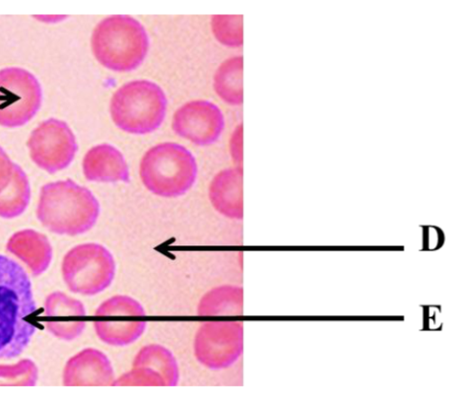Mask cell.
Masks as SVG:
<instances>
[{"instance_id": "4", "label": "cell", "mask_w": 462, "mask_h": 393, "mask_svg": "<svg viewBox=\"0 0 462 393\" xmlns=\"http://www.w3.org/2000/svg\"><path fill=\"white\" fill-rule=\"evenodd\" d=\"M139 173L142 183L152 194L162 198H178L192 188L198 167L189 150L169 142L146 152Z\"/></svg>"}, {"instance_id": "14", "label": "cell", "mask_w": 462, "mask_h": 393, "mask_svg": "<svg viewBox=\"0 0 462 393\" xmlns=\"http://www.w3.org/2000/svg\"><path fill=\"white\" fill-rule=\"evenodd\" d=\"M208 198L215 209L231 220L244 218V168L218 172L208 187Z\"/></svg>"}, {"instance_id": "21", "label": "cell", "mask_w": 462, "mask_h": 393, "mask_svg": "<svg viewBox=\"0 0 462 393\" xmlns=\"http://www.w3.org/2000/svg\"><path fill=\"white\" fill-rule=\"evenodd\" d=\"M39 370L34 361L30 359L20 360L14 365H0V386L37 385Z\"/></svg>"}, {"instance_id": "1", "label": "cell", "mask_w": 462, "mask_h": 393, "mask_svg": "<svg viewBox=\"0 0 462 393\" xmlns=\"http://www.w3.org/2000/svg\"><path fill=\"white\" fill-rule=\"evenodd\" d=\"M38 308L26 270L0 255V360L25 352L38 330Z\"/></svg>"}, {"instance_id": "8", "label": "cell", "mask_w": 462, "mask_h": 393, "mask_svg": "<svg viewBox=\"0 0 462 393\" xmlns=\"http://www.w3.org/2000/svg\"><path fill=\"white\" fill-rule=\"evenodd\" d=\"M42 88L34 75L23 69L0 70V126H24L40 111Z\"/></svg>"}, {"instance_id": "10", "label": "cell", "mask_w": 462, "mask_h": 393, "mask_svg": "<svg viewBox=\"0 0 462 393\" xmlns=\"http://www.w3.org/2000/svg\"><path fill=\"white\" fill-rule=\"evenodd\" d=\"M27 146L35 165L51 174L68 169L79 151L73 131L56 118L46 120L32 131Z\"/></svg>"}, {"instance_id": "12", "label": "cell", "mask_w": 462, "mask_h": 393, "mask_svg": "<svg viewBox=\"0 0 462 393\" xmlns=\"http://www.w3.org/2000/svg\"><path fill=\"white\" fill-rule=\"evenodd\" d=\"M43 308L47 330L59 340L73 342L84 333L86 309L81 301L56 291L46 298Z\"/></svg>"}, {"instance_id": "18", "label": "cell", "mask_w": 462, "mask_h": 393, "mask_svg": "<svg viewBox=\"0 0 462 393\" xmlns=\"http://www.w3.org/2000/svg\"><path fill=\"white\" fill-rule=\"evenodd\" d=\"M132 367H146L156 370L166 386H178L180 379V369L173 353L161 344H148L142 347L136 354Z\"/></svg>"}, {"instance_id": "13", "label": "cell", "mask_w": 462, "mask_h": 393, "mask_svg": "<svg viewBox=\"0 0 462 393\" xmlns=\"http://www.w3.org/2000/svg\"><path fill=\"white\" fill-rule=\"evenodd\" d=\"M116 373L111 360L95 348H86L71 357L63 370V385L114 386Z\"/></svg>"}, {"instance_id": "15", "label": "cell", "mask_w": 462, "mask_h": 393, "mask_svg": "<svg viewBox=\"0 0 462 393\" xmlns=\"http://www.w3.org/2000/svg\"><path fill=\"white\" fill-rule=\"evenodd\" d=\"M83 173L87 180L98 183L130 181L127 162L121 152L112 145L92 148L84 157Z\"/></svg>"}, {"instance_id": "16", "label": "cell", "mask_w": 462, "mask_h": 393, "mask_svg": "<svg viewBox=\"0 0 462 393\" xmlns=\"http://www.w3.org/2000/svg\"><path fill=\"white\" fill-rule=\"evenodd\" d=\"M6 250L28 267L32 275L40 277L50 268L53 251L46 235L25 229L10 237Z\"/></svg>"}, {"instance_id": "5", "label": "cell", "mask_w": 462, "mask_h": 393, "mask_svg": "<svg viewBox=\"0 0 462 393\" xmlns=\"http://www.w3.org/2000/svg\"><path fill=\"white\" fill-rule=\"evenodd\" d=\"M166 94L156 83L148 80L129 82L115 93L111 115L125 133L145 135L156 131L167 114Z\"/></svg>"}, {"instance_id": "19", "label": "cell", "mask_w": 462, "mask_h": 393, "mask_svg": "<svg viewBox=\"0 0 462 393\" xmlns=\"http://www.w3.org/2000/svg\"><path fill=\"white\" fill-rule=\"evenodd\" d=\"M215 91L222 100L234 106L244 104V58H231L218 68L214 80Z\"/></svg>"}, {"instance_id": "2", "label": "cell", "mask_w": 462, "mask_h": 393, "mask_svg": "<svg viewBox=\"0 0 462 393\" xmlns=\"http://www.w3.org/2000/svg\"><path fill=\"white\" fill-rule=\"evenodd\" d=\"M100 212L95 195L71 179L43 185L37 206L38 220L49 232L68 236L91 231Z\"/></svg>"}, {"instance_id": "7", "label": "cell", "mask_w": 462, "mask_h": 393, "mask_svg": "<svg viewBox=\"0 0 462 393\" xmlns=\"http://www.w3.org/2000/svg\"><path fill=\"white\" fill-rule=\"evenodd\" d=\"M145 308L128 295H116L103 302L95 313L94 329L100 341L114 347L136 343L145 334Z\"/></svg>"}, {"instance_id": "23", "label": "cell", "mask_w": 462, "mask_h": 393, "mask_svg": "<svg viewBox=\"0 0 462 393\" xmlns=\"http://www.w3.org/2000/svg\"><path fill=\"white\" fill-rule=\"evenodd\" d=\"M114 386H166L162 376L150 368L134 367L129 372L116 379Z\"/></svg>"}, {"instance_id": "17", "label": "cell", "mask_w": 462, "mask_h": 393, "mask_svg": "<svg viewBox=\"0 0 462 393\" xmlns=\"http://www.w3.org/2000/svg\"><path fill=\"white\" fill-rule=\"evenodd\" d=\"M244 314V288L217 287L205 293L197 306L200 316H237Z\"/></svg>"}, {"instance_id": "9", "label": "cell", "mask_w": 462, "mask_h": 393, "mask_svg": "<svg viewBox=\"0 0 462 393\" xmlns=\"http://www.w3.org/2000/svg\"><path fill=\"white\" fill-rule=\"evenodd\" d=\"M244 324L237 321H213L198 329L193 343L198 362L212 370L235 365L244 353Z\"/></svg>"}, {"instance_id": "3", "label": "cell", "mask_w": 462, "mask_h": 393, "mask_svg": "<svg viewBox=\"0 0 462 393\" xmlns=\"http://www.w3.org/2000/svg\"><path fill=\"white\" fill-rule=\"evenodd\" d=\"M96 59L116 72H130L145 60L150 47L144 27L130 16L104 19L95 28L91 40Z\"/></svg>"}, {"instance_id": "6", "label": "cell", "mask_w": 462, "mask_h": 393, "mask_svg": "<svg viewBox=\"0 0 462 393\" xmlns=\"http://www.w3.org/2000/svg\"><path fill=\"white\" fill-rule=\"evenodd\" d=\"M62 278L66 287L83 297H95L112 286L116 263L111 251L97 243L75 246L63 258Z\"/></svg>"}, {"instance_id": "20", "label": "cell", "mask_w": 462, "mask_h": 393, "mask_svg": "<svg viewBox=\"0 0 462 393\" xmlns=\"http://www.w3.org/2000/svg\"><path fill=\"white\" fill-rule=\"evenodd\" d=\"M31 187L27 174L15 165L14 177L0 193V217L15 218L23 214L30 204Z\"/></svg>"}, {"instance_id": "11", "label": "cell", "mask_w": 462, "mask_h": 393, "mask_svg": "<svg viewBox=\"0 0 462 393\" xmlns=\"http://www.w3.org/2000/svg\"><path fill=\"white\" fill-rule=\"evenodd\" d=\"M221 109L208 101H192L175 113L172 129L179 136L197 146H210L217 141L225 129Z\"/></svg>"}, {"instance_id": "25", "label": "cell", "mask_w": 462, "mask_h": 393, "mask_svg": "<svg viewBox=\"0 0 462 393\" xmlns=\"http://www.w3.org/2000/svg\"><path fill=\"white\" fill-rule=\"evenodd\" d=\"M15 163L10 160L5 150L0 147V193H2L14 177Z\"/></svg>"}, {"instance_id": "24", "label": "cell", "mask_w": 462, "mask_h": 393, "mask_svg": "<svg viewBox=\"0 0 462 393\" xmlns=\"http://www.w3.org/2000/svg\"><path fill=\"white\" fill-rule=\"evenodd\" d=\"M244 125L240 123L235 130L233 136L230 139V154L235 161L236 167H242L244 161Z\"/></svg>"}, {"instance_id": "22", "label": "cell", "mask_w": 462, "mask_h": 393, "mask_svg": "<svg viewBox=\"0 0 462 393\" xmlns=\"http://www.w3.org/2000/svg\"><path fill=\"white\" fill-rule=\"evenodd\" d=\"M212 29L219 42L229 48H241L244 45V17L215 16Z\"/></svg>"}]
</instances>
